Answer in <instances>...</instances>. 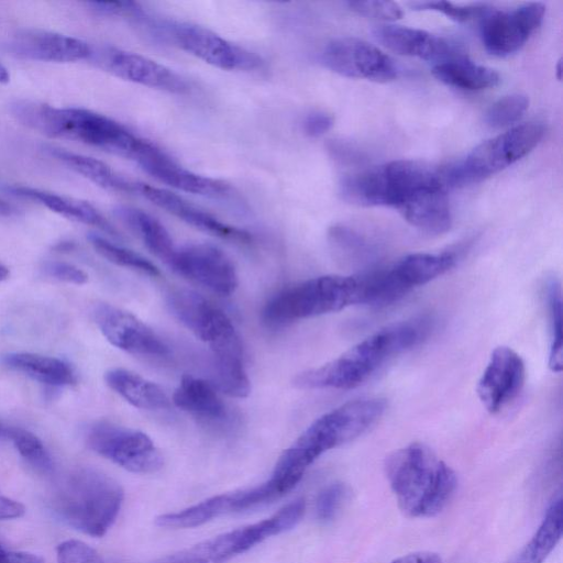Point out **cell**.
Instances as JSON below:
<instances>
[{
    "mask_svg": "<svg viewBox=\"0 0 563 563\" xmlns=\"http://www.w3.org/2000/svg\"><path fill=\"white\" fill-rule=\"evenodd\" d=\"M7 189L13 195L44 206L64 218L96 227L111 235H118L115 229L99 210L85 200L27 186H8Z\"/></svg>",
    "mask_w": 563,
    "mask_h": 563,
    "instance_id": "obj_26",
    "label": "cell"
},
{
    "mask_svg": "<svg viewBox=\"0 0 563 563\" xmlns=\"http://www.w3.org/2000/svg\"><path fill=\"white\" fill-rule=\"evenodd\" d=\"M438 185L446 188L441 167L398 159L344 177L340 191L354 205L399 209L415 194Z\"/></svg>",
    "mask_w": 563,
    "mask_h": 563,
    "instance_id": "obj_6",
    "label": "cell"
},
{
    "mask_svg": "<svg viewBox=\"0 0 563 563\" xmlns=\"http://www.w3.org/2000/svg\"><path fill=\"white\" fill-rule=\"evenodd\" d=\"M9 269L2 263H0V282L5 280L9 277Z\"/></svg>",
    "mask_w": 563,
    "mask_h": 563,
    "instance_id": "obj_53",
    "label": "cell"
},
{
    "mask_svg": "<svg viewBox=\"0 0 563 563\" xmlns=\"http://www.w3.org/2000/svg\"><path fill=\"white\" fill-rule=\"evenodd\" d=\"M24 512L25 507L21 503L0 494V520L20 518Z\"/></svg>",
    "mask_w": 563,
    "mask_h": 563,
    "instance_id": "obj_47",
    "label": "cell"
},
{
    "mask_svg": "<svg viewBox=\"0 0 563 563\" xmlns=\"http://www.w3.org/2000/svg\"><path fill=\"white\" fill-rule=\"evenodd\" d=\"M389 563H442V559L433 552H415L400 556Z\"/></svg>",
    "mask_w": 563,
    "mask_h": 563,
    "instance_id": "obj_48",
    "label": "cell"
},
{
    "mask_svg": "<svg viewBox=\"0 0 563 563\" xmlns=\"http://www.w3.org/2000/svg\"><path fill=\"white\" fill-rule=\"evenodd\" d=\"M88 446L133 473H154L164 463L161 451L144 432L111 422H98L87 433Z\"/></svg>",
    "mask_w": 563,
    "mask_h": 563,
    "instance_id": "obj_12",
    "label": "cell"
},
{
    "mask_svg": "<svg viewBox=\"0 0 563 563\" xmlns=\"http://www.w3.org/2000/svg\"><path fill=\"white\" fill-rule=\"evenodd\" d=\"M46 274L59 282L84 285L88 280V275L78 266L60 261L47 262L44 266Z\"/></svg>",
    "mask_w": 563,
    "mask_h": 563,
    "instance_id": "obj_44",
    "label": "cell"
},
{
    "mask_svg": "<svg viewBox=\"0 0 563 563\" xmlns=\"http://www.w3.org/2000/svg\"><path fill=\"white\" fill-rule=\"evenodd\" d=\"M526 380L522 357L508 346H497L478 379L477 396L490 413H497L520 394Z\"/></svg>",
    "mask_w": 563,
    "mask_h": 563,
    "instance_id": "obj_19",
    "label": "cell"
},
{
    "mask_svg": "<svg viewBox=\"0 0 563 563\" xmlns=\"http://www.w3.org/2000/svg\"><path fill=\"white\" fill-rule=\"evenodd\" d=\"M334 119L323 111H313L307 114L302 121V131L310 137H319L325 134L333 125Z\"/></svg>",
    "mask_w": 563,
    "mask_h": 563,
    "instance_id": "obj_46",
    "label": "cell"
},
{
    "mask_svg": "<svg viewBox=\"0 0 563 563\" xmlns=\"http://www.w3.org/2000/svg\"><path fill=\"white\" fill-rule=\"evenodd\" d=\"M106 384L132 406L158 410L170 407V399L157 384L125 368H111L104 375Z\"/></svg>",
    "mask_w": 563,
    "mask_h": 563,
    "instance_id": "obj_28",
    "label": "cell"
},
{
    "mask_svg": "<svg viewBox=\"0 0 563 563\" xmlns=\"http://www.w3.org/2000/svg\"><path fill=\"white\" fill-rule=\"evenodd\" d=\"M356 303H361L358 276H318L273 295L262 310V320L269 328H282Z\"/></svg>",
    "mask_w": 563,
    "mask_h": 563,
    "instance_id": "obj_7",
    "label": "cell"
},
{
    "mask_svg": "<svg viewBox=\"0 0 563 563\" xmlns=\"http://www.w3.org/2000/svg\"><path fill=\"white\" fill-rule=\"evenodd\" d=\"M167 26L173 41L184 51L224 70L250 71L264 66L262 57L213 31L190 23H172Z\"/></svg>",
    "mask_w": 563,
    "mask_h": 563,
    "instance_id": "obj_13",
    "label": "cell"
},
{
    "mask_svg": "<svg viewBox=\"0 0 563 563\" xmlns=\"http://www.w3.org/2000/svg\"><path fill=\"white\" fill-rule=\"evenodd\" d=\"M11 563H44L43 560L29 552L10 551Z\"/></svg>",
    "mask_w": 563,
    "mask_h": 563,
    "instance_id": "obj_49",
    "label": "cell"
},
{
    "mask_svg": "<svg viewBox=\"0 0 563 563\" xmlns=\"http://www.w3.org/2000/svg\"><path fill=\"white\" fill-rule=\"evenodd\" d=\"M454 264L452 253H413L389 268L371 271L363 276V305H391L416 287L445 274Z\"/></svg>",
    "mask_w": 563,
    "mask_h": 563,
    "instance_id": "obj_10",
    "label": "cell"
},
{
    "mask_svg": "<svg viewBox=\"0 0 563 563\" xmlns=\"http://www.w3.org/2000/svg\"><path fill=\"white\" fill-rule=\"evenodd\" d=\"M386 410L379 398L347 401L317 418L279 456L271 482L284 496L323 453L365 433Z\"/></svg>",
    "mask_w": 563,
    "mask_h": 563,
    "instance_id": "obj_2",
    "label": "cell"
},
{
    "mask_svg": "<svg viewBox=\"0 0 563 563\" xmlns=\"http://www.w3.org/2000/svg\"><path fill=\"white\" fill-rule=\"evenodd\" d=\"M347 5L360 15L383 21H395L404 14L401 7L393 1H350Z\"/></svg>",
    "mask_w": 563,
    "mask_h": 563,
    "instance_id": "obj_43",
    "label": "cell"
},
{
    "mask_svg": "<svg viewBox=\"0 0 563 563\" xmlns=\"http://www.w3.org/2000/svg\"><path fill=\"white\" fill-rule=\"evenodd\" d=\"M90 58H96L117 77L137 85L177 95L189 90L187 81L176 71L137 53L115 48L96 53L92 48Z\"/></svg>",
    "mask_w": 563,
    "mask_h": 563,
    "instance_id": "obj_20",
    "label": "cell"
},
{
    "mask_svg": "<svg viewBox=\"0 0 563 563\" xmlns=\"http://www.w3.org/2000/svg\"><path fill=\"white\" fill-rule=\"evenodd\" d=\"M562 498H554L529 542L512 563H543L562 537Z\"/></svg>",
    "mask_w": 563,
    "mask_h": 563,
    "instance_id": "obj_34",
    "label": "cell"
},
{
    "mask_svg": "<svg viewBox=\"0 0 563 563\" xmlns=\"http://www.w3.org/2000/svg\"><path fill=\"white\" fill-rule=\"evenodd\" d=\"M305 508V500L296 499L267 519L205 540L154 563H225L264 540L294 528L302 518Z\"/></svg>",
    "mask_w": 563,
    "mask_h": 563,
    "instance_id": "obj_9",
    "label": "cell"
},
{
    "mask_svg": "<svg viewBox=\"0 0 563 563\" xmlns=\"http://www.w3.org/2000/svg\"><path fill=\"white\" fill-rule=\"evenodd\" d=\"M429 320L394 323L356 343L336 358L298 374L300 389H351L366 382L386 362L419 344L429 332Z\"/></svg>",
    "mask_w": 563,
    "mask_h": 563,
    "instance_id": "obj_3",
    "label": "cell"
},
{
    "mask_svg": "<svg viewBox=\"0 0 563 563\" xmlns=\"http://www.w3.org/2000/svg\"><path fill=\"white\" fill-rule=\"evenodd\" d=\"M544 13L541 2L526 3L511 11L490 9L479 20L483 45L499 57L517 52L540 26Z\"/></svg>",
    "mask_w": 563,
    "mask_h": 563,
    "instance_id": "obj_17",
    "label": "cell"
},
{
    "mask_svg": "<svg viewBox=\"0 0 563 563\" xmlns=\"http://www.w3.org/2000/svg\"><path fill=\"white\" fill-rule=\"evenodd\" d=\"M529 99L525 95L512 93L495 101L486 113V122L494 129L509 126L525 114Z\"/></svg>",
    "mask_w": 563,
    "mask_h": 563,
    "instance_id": "obj_39",
    "label": "cell"
},
{
    "mask_svg": "<svg viewBox=\"0 0 563 563\" xmlns=\"http://www.w3.org/2000/svg\"><path fill=\"white\" fill-rule=\"evenodd\" d=\"M3 430H4V427L0 426V437H3Z\"/></svg>",
    "mask_w": 563,
    "mask_h": 563,
    "instance_id": "obj_54",
    "label": "cell"
},
{
    "mask_svg": "<svg viewBox=\"0 0 563 563\" xmlns=\"http://www.w3.org/2000/svg\"><path fill=\"white\" fill-rule=\"evenodd\" d=\"M11 55L29 60L74 63L90 58L92 47L70 35L38 30H21L7 42Z\"/></svg>",
    "mask_w": 563,
    "mask_h": 563,
    "instance_id": "obj_21",
    "label": "cell"
},
{
    "mask_svg": "<svg viewBox=\"0 0 563 563\" xmlns=\"http://www.w3.org/2000/svg\"><path fill=\"white\" fill-rule=\"evenodd\" d=\"M547 299L551 328L549 367L552 372L560 373L563 368L562 292L555 278L550 279L547 285Z\"/></svg>",
    "mask_w": 563,
    "mask_h": 563,
    "instance_id": "obj_37",
    "label": "cell"
},
{
    "mask_svg": "<svg viewBox=\"0 0 563 563\" xmlns=\"http://www.w3.org/2000/svg\"><path fill=\"white\" fill-rule=\"evenodd\" d=\"M58 563H107L90 545L80 540H66L56 548Z\"/></svg>",
    "mask_w": 563,
    "mask_h": 563,
    "instance_id": "obj_42",
    "label": "cell"
},
{
    "mask_svg": "<svg viewBox=\"0 0 563 563\" xmlns=\"http://www.w3.org/2000/svg\"><path fill=\"white\" fill-rule=\"evenodd\" d=\"M347 488L343 483H332L324 487L316 500V516L321 522L333 520L346 498Z\"/></svg>",
    "mask_w": 563,
    "mask_h": 563,
    "instance_id": "obj_41",
    "label": "cell"
},
{
    "mask_svg": "<svg viewBox=\"0 0 563 563\" xmlns=\"http://www.w3.org/2000/svg\"><path fill=\"white\" fill-rule=\"evenodd\" d=\"M0 563H11L10 551H7L0 543Z\"/></svg>",
    "mask_w": 563,
    "mask_h": 563,
    "instance_id": "obj_52",
    "label": "cell"
},
{
    "mask_svg": "<svg viewBox=\"0 0 563 563\" xmlns=\"http://www.w3.org/2000/svg\"><path fill=\"white\" fill-rule=\"evenodd\" d=\"M321 59L327 68L347 78L387 82L398 75V67L390 56L356 37H340L329 42Z\"/></svg>",
    "mask_w": 563,
    "mask_h": 563,
    "instance_id": "obj_15",
    "label": "cell"
},
{
    "mask_svg": "<svg viewBox=\"0 0 563 563\" xmlns=\"http://www.w3.org/2000/svg\"><path fill=\"white\" fill-rule=\"evenodd\" d=\"M167 265L219 296L232 295L239 285L231 258L213 244L194 243L176 247Z\"/></svg>",
    "mask_w": 563,
    "mask_h": 563,
    "instance_id": "obj_14",
    "label": "cell"
},
{
    "mask_svg": "<svg viewBox=\"0 0 563 563\" xmlns=\"http://www.w3.org/2000/svg\"><path fill=\"white\" fill-rule=\"evenodd\" d=\"M210 382L217 390L235 398H245L251 393V384L243 363V354L211 353Z\"/></svg>",
    "mask_w": 563,
    "mask_h": 563,
    "instance_id": "obj_35",
    "label": "cell"
},
{
    "mask_svg": "<svg viewBox=\"0 0 563 563\" xmlns=\"http://www.w3.org/2000/svg\"><path fill=\"white\" fill-rule=\"evenodd\" d=\"M179 409L208 421H222L228 416L225 404L208 380L184 375L173 395Z\"/></svg>",
    "mask_w": 563,
    "mask_h": 563,
    "instance_id": "obj_27",
    "label": "cell"
},
{
    "mask_svg": "<svg viewBox=\"0 0 563 563\" xmlns=\"http://www.w3.org/2000/svg\"><path fill=\"white\" fill-rule=\"evenodd\" d=\"M10 111L23 125L46 136L77 141L137 164L156 148L121 123L91 110L22 99L12 102Z\"/></svg>",
    "mask_w": 563,
    "mask_h": 563,
    "instance_id": "obj_1",
    "label": "cell"
},
{
    "mask_svg": "<svg viewBox=\"0 0 563 563\" xmlns=\"http://www.w3.org/2000/svg\"><path fill=\"white\" fill-rule=\"evenodd\" d=\"M93 10L106 15L117 16H134L140 18L143 14L142 8L136 2L120 1V2H90Z\"/></svg>",
    "mask_w": 563,
    "mask_h": 563,
    "instance_id": "obj_45",
    "label": "cell"
},
{
    "mask_svg": "<svg viewBox=\"0 0 563 563\" xmlns=\"http://www.w3.org/2000/svg\"><path fill=\"white\" fill-rule=\"evenodd\" d=\"M279 497L282 495L267 479L254 487L220 494L179 511L161 515L155 522L165 528H194L229 514L256 508Z\"/></svg>",
    "mask_w": 563,
    "mask_h": 563,
    "instance_id": "obj_16",
    "label": "cell"
},
{
    "mask_svg": "<svg viewBox=\"0 0 563 563\" xmlns=\"http://www.w3.org/2000/svg\"><path fill=\"white\" fill-rule=\"evenodd\" d=\"M10 80L8 68L0 60V84H7Z\"/></svg>",
    "mask_w": 563,
    "mask_h": 563,
    "instance_id": "obj_51",
    "label": "cell"
},
{
    "mask_svg": "<svg viewBox=\"0 0 563 563\" xmlns=\"http://www.w3.org/2000/svg\"><path fill=\"white\" fill-rule=\"evenodd\" d=\"M119 218L146 246V249L166 265L176 251L174 241L166 228L150 213L130 206L114 209Z\"/></svg>",
    "mask_w": 563,
    "mask_h": 563,
    "instance_id": "obj_30",
    "label": "cell"
},
{
    "mask_svg": "<svg viewBox=\"0 0 563 563\" xmlns=\"http://www.w3.org/2000/svg\"><path fill=\"white\" fill-rule=\"evenodd\" d=\"M328 240L333 257L344 267L365 269L377 260L375 246L351 228L332 227L329 230Z\"/></svg>",
    "mask_w": 563,
    "mask_h": 563,
    "instance_id": "obj_33",
    "label": "cell"
},
{
    "mask_svg": "<svg viewBox=\"0 0 563 563\" xmlns=\"http://www.w3.org/2000/svg\"><path fill=\"white\" fill-rule=\"evenodd\" d=\"M442 185L426 188L415 194L398 210L415 228L427 233L442 234L450 230L452 214Z\"/></svg>",
    "mask_w": 563,
    "mask_h": 563,
    "instance_id": "obj_25",
    "label": "cell"
},
{
    "mask_svg": "<svg viewBox=\"0 0 563 563\" xmlns=\"http://www.w3.org/2000/svg\"><path fill=\"white\" fill-rule=\"evenodd\" d=\"M3 437L10 439L19 454L34 468L49 472L53 462L48 451L41 439L29 430L22 428H4Z\"/></svg>",
    "mask_w": 563,
    "mask_h": 563,
    "instance_id": "obj_38",
    "label": "cell"
},
{
    "mask_svg": "<svg viewBox=\"0 0 563 563\" xmlns=\"http://www.w3.org/2000/svg\"><path fill=\"white\" fill-rule=\"evenodd\" d=\"M123 497L114 478L96 468L80 467L56 489L53 507L68 526L91 537H102L117 520Z\"/></svg>",
    "mask_w": 563,
    "mask_h": 563,
    "instance_id": "obj_5",
    "label": "cell"
},
{
    "mask_svg": "<svg viewBox=\"0 0 563 563\" xmlns=\"http://www.w3.org/2000/svg\"><path fill=\"white\" fill-rule=\"evenodd\" d=\"M543 135L542 124L528 122L484 141L462 159L441 167L446 188L476 184L501 172L530 153Z\"/></svg>",
    "mask_w": 563,
    "mask_h": 563,
    "instance_id": "obj_8",
    "label": "cell"
},
{
    "mask_svg": "<svg viewBox=\"0 0 563 563\" xmlns=\"http://www.w3.org/2000/svg\"><path fill=\"white\" fill-rule=\"evenodd\" d=\"M172 313L199 340L207 343L213 354L240 353L243 347L230 318L214 303L189 289L168 294Z\"/></svg>",
    "mask_w": 563,
    "mask_h": 563,
    "instance_id": "obj_11",
    "label": "cell"
},
{
    "mask_svg": "<svg viewBox=\"0 0 563 563\" xmlns=\"http://www.w3.org/2000/svg\"><path fill=\"white\" fill-rule=\"evenodd\" d=\"M14 212V207L0 197V217H8L13 214Z\"/></svg>",
    "mask_w": 563,
    "mask_h": 563,
    "instance_id": "obj_50",
    "label": "cell"
},
{
    "mask_svg": "<svg viewBox=\"0 0 563 563\" xmlns=\"http://www.w3.org/2000/svg\"><path fill=\"white\" fill-rule=\"evenodd\" d=\"M432 74L448 86L472 91L493 88L500 80L496 70L473 63L466 55L435 64Z\"/></svg>",
    "mask_w": 563,
    "mask_h": 563,
    "instance_id": "obj_31",
    "label": "cell"
},
{
    "mask_svg": "<svg viewBox=\"0 0 563 563\" xmlns=\"http://www.w3.org/2000/svg\"><path fill=\"white\" fill-rule=\"evenodd\" d=\"M49 153L59 162L93 184L117 192H134V183H130L106 163L63 148L49 147Z\"/></svg>",
    "mask_w": 563,
    "mask_h": 563,
    "instance_id": "obj_32",
    "label": "cell"
},
{
    "mask_svg": "<svg viewBox=\"0 0 563 563\" xmlns=\"http://www.w3.org/2000/svg\"><path fill=\"white\" fill-rule=\"evenodd\" d=\"M8 367L52 387H63L76 382V374L68 363L30 352H11L2 357Z\"/></svg>",
    "mask_w": 563,
    "mask_h": 563,
    "instance_id": "obj_29",
    "label": "cell"
},
{
    "mask_svg": "<svg viewBox=\"0 0 563 563\" xmlns=\"http://www.w3.org/2000/svg\"><path fill=\"white\" fill-rule=\"evenodd\" d=\"M88 239L97 253L107 261L151 277L161 275L158 268L141 254L118 245L97 233H90Z\"/></svg>",
    "mask_w": 563,
    "mask_h": 563,
    "instance_id": "obj_36",
    "label": "cell"
},
{
    "mask_svg": "<svg viewBox=\"0 0 563 563\" xmlns=\"http://www.w3.org/2000/svg\"><path fill=\"white\" fill-rule=\"evenodd\" d=\"M140 167L159 183L188 194L217 198L231 192L228 183L196 174L180 166L159 148L142 162Z\"/></svg>",
    "mask_w": 563,
    "mask_h": 563,
    "instance_id": "obj_24",
    "label": "cell"
},
{
    "mask_svg": "<svg viewBox=\"0 0 563 563\" xmlns=\"http://www.w3.org/2000/svg\"><path fill=\"white\" fill-rule=\"evenodd\" d=\"M134 192H137L156 207L202 232L232 242H252V235L249 232L221 221L165 188L145 183H134Z\"/></svg>",
    "mask_w": 563,
    "mask_h": 563,
    "instance_id": "obj_22",
    "label": "cell"
},
{
    "mask_svg": "<svg viewBox=\"0 0 563 563\" xmlns=\"http://www.w3.org/2000/svg\"><path fill=\"white\" fill-rule=\"evenodd\" d=\"M93 318L103 336L124 352L152 357L169 354V347L161 336L131 312L99 303L93 309Z\"/></svg>",
    "mask_w": 563,
    "mask_h": 563,
    "instance_id": "obj_18",
    "label": "cell"
},
{
    "mask_svg": "<svg viewBox=\"0 0 563 563\" xmlns=\"http://www.w3.org/2000/svg\"><path fill=\"white\" fill-rule=\"evenodd\" d=\"M413 8L441 12L457 22L481 20L492 8L486 4L461 5L449 1L416 2Z\"/></svg>",
    "mask_w": 563,
    "mask_h": 563,
    "instance_id": "obj_40",
    "label": "cell"
},
{
    "mask_svg": "<svg viewBox=\"0 0 563 563\" xmlns=\"http://www.w3.org/2000/svg\"><path fill=\"white\" fill-rule=\"evenodd\" d=\"M385 473L399 508L412 518L441 512L457 486L455 472L419 442L393 452L385 462Z\"/></svg>",
    "mask_w": 563,
    "mask_h": 563,
    "instance_id": "obj_4",
    "label": "cell"
},
{
    "mask_svg": "<svg viewBox=\"0 0 563 563\" xmlns=\"http://www.w3.org/2000/svg\"><path fill=\"white\" fill-rule=\"evenodd\" d=\"M372 33L383 46L404 56L418 57L435 64L465 56L457 44L420 29L379 24L373 27Z\"/></svg>",
    "mask_w": 563,
    "mask_h": 563,
    "instance_id": "obj_23",
    "label": "cell"
}]
</instances>
